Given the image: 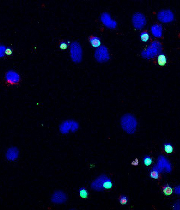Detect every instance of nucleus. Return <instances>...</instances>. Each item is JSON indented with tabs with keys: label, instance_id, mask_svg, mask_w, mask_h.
I'll list each match as a JSON object with an SVG mask.
<instances>
[{
	"label": "nucleus",
	"instance_id": "bb28decb",
	"mask_svg": "<svg viewBox=\"0 0 180 210\" xmlns=\"http://www.w3.org/2000/svg\"><path fill=\"white\" fill-rule=\"evenodd\" d=\"M132 164L133 165H135V166H136L138 164V160H137V159L135 160V161H134V162H132Z\"/></svg>",
	"mask_w": 180,
	"mask_h": 210
},
{
	"label": "nucleus",
	"instance_id": "2eb2a0df",
	"mask_svg": "<svg viewBox=\"0 0 180 210\" xmlns=\"http://www.w3.org/2000/svg\"><path fill=\"white\" fill-rule=\"evenodd\" d=\"M173 192V189L169 185L165 186L163 188V193L166 195H170Z\"/></svg>",
	"mask_w": 180,
	"mask_h": 210
},
{
	"label": "nucleus",
	"instance_id": "f3484780",
	"mask_svg": "<svg viewBox=\"0 0 180 210\" xmlns=\"http://www.w3.org/2000/svg\"><path fill=\"white\" fill-rule=\"evenodd\" d=\"M79 194L80 196L83 198H88V192L86 189L84 188H81L79 190Z\"/></svg>",
	"mask_w": 180,
	"mask_h": 210
},
{
	"label": "nucleus",
	"instance_id": "9b49d317",
	"mask_svg": "<svg viewBox=\"0 0 180 210\" xmlns=\"http://www.w3.org/2000/svg\"><path fill=\"white\" fill-rule=\"evenodd\" d=\"M19 155V151L16 147H11L7 150L6 157L7 160L14 161L16 160Z\"/></svg>",
	"mask_w": 180,
	"mask_h": 210
},
{
	"label": "nucleus",
	"instance_id": "6e6552de",
	"mask_svg": "<svg viewBox=\"0 0 180 210\" xmlns=\"http://www.w3.org/2000/svg\"><path fill=\"white\" fill-rule=\"evenodd\" d=\"M157 18L162 23H169L174 19V15L170 10H162L158 13Z\"/></svg>",
	"mask_w": 180,
	"mask_h": 210
},
{
	"label": "nucleus",
	"instance_id": "f257e3e1",
	"mask_svg": "<svg viewBox=\"0 0 180 210\" xmlns=\"http://www.w3.org/2000/svg\"><path fill=\"white\" fill-rule=\"evenodd\" d=\"M161 51V44L158 41H154L141 52L142 58L150 59L155 57Z\"/></svg>",
	"mask_w": 180,
	"mask_h": 210
},
{
	"label": "nucleus",
	"instance_id": "423d86ee",
	"mask_svg": "<svg viewBox=\"0 0 180 210\" xmlns=\"http://www.w3.org/2000/svg\"><path fill=\"white\" fill-rule=\"evenodd\" d=\"M78 123L75 121H66L60 124V131L62 133H67L69 130L74 132L78 129Z\"/></svg>",
	"mask_w": 180,
	"mask_h": 210
},
{
	"label": "nucleus",
	"instance_id": "ddd939ff",
	"mask_svg": "<svg viewBox=\"0 0 180 210\" xmlns=\"http://www.w3.org/2000/svg\"><path fill=\"white\" fill-rule=\"evenodd\" d=\"M89 42L94 48H99L101 45L100 39L96 37H92L89 39Z\"/></svg>",
	"mask_w": 180,
	"mask_h": 210
},
{
	"label": "nucleus",
	"instance_id": "1a4fd4ad",
	"mask_svg": "<svg viewBox=\"0 0 180 210\" xmlns=\"http://www.w3.org/2000/svg\"><path fill=\"white\" fill-rule=\"evenodd\" d=\"M51 200L53 203L61 204L64 203L67 200V196L64 192L62 191H55L52 196Z\"/></svg>",
	"mask_w": 180,
	"mask_h": 210
},
{
	"label": "nucleus",
	"instance_id": "dca6fc26",
	"mask_svg": "<svg viewBox=\"0 0 180 210\" xmlns=\"http://www.w3.org/2000/svg\"><path fill=\"white\" fill-rule=\"evenodd\" d=\"M140 38L141 39L142 41H143L144 42H147L149 41V39H150L149 34L147 32H142L140 35Z\"/></svg>",
	"mask_w": 180,
	"mask_h": 210
},
{
	"label": "nucleus",
	"instance_id": "9d476101",
	"mask_svg": "<svg viewBox=\"0 0 180 210\" xmlns=\"http://www.w3.org/2000/svg\"><path fill=\"white\" fill-rule=\"evenodd\" d=\"M5 78L7 82L10 84H16L20 80V77L18 74L13 70H9L6 72Z\"/></svg>",
	"mask_w": 180,
	"mask_h": 210
},
{
	"label": "nucleus",
	"instance_id": "7ed1b4c3",
	"mask_svg": "<svg viewBox=\"0 0 180 210\" xmlns=\"http://www.w3.org/2000/svg\"><path fill=\"white\" fill-rule=\"evenodd\" d=\"M70 57L73 62L79 63L82 61L83 50L80 44L77 42H73L70 45Z\"/></svg>",
	"mask_w": 180,
	"mask_h": 210
},
{
	"label": "nucleus",
	"instance_id": "b1692460",
	"mask_svg": "<svg viewBox=\"0 0 180 210\" xmlns=\"http://www.w3.org/2000/svg\"><path fill=\"white\" fill-rule=\"evenodd\" d=\"M59 47H60V49H66L68 47V44L65 42H62L60 43V45H59Z\"/></svg>",
	"mask_w": 180,
	"mask_h": 210
},
{
	"label": "nucleus",
	"instance_id": "20e7f679",
	"mask_svg": "<svg viewBox=\"0 0 180 210\" xmlns=\"http://www.w3.org/2000/svg\"><path fill=\"white\" fill-rule=\"evenodd\" d=\"M94 57L96 60L100 62H106L110 59V55L108 48L105 46H100L96 49Z\"/></svg>",
	"mask_w": 180,
	"mask_h": 210
},
{
	"label": "nucleus",
	"instance_id": "4be33fe9",
	"mask_svg": "<svg viewBox=\"0 0 180 210\" xmlns=\"http://www.w3.org/2000/svg\"><path fill=\"white\" fill-rule=\"evenodd\" d=\"M119 201H120V203L122 205H125L126 204L127 202V198L125 196H124V195H122L119 198Z\"/></svg>",
	"mask_w": 180,
	"mask_h": 210
},
{
	"label": "nucleus",
	"instance_id": "0eeeda50",
	"mask_svg": "<svg viewBox=\"0 0 180 210\" xmlns=\"http://www.w3.org/2000/svg\"><path fill=\"white\" fill-rule=\"evenodd\" d=\"M100 19L104 25L108 28L115 29L117 27L116 22L111 19V15L107 12H104L101 14Z\"/></svg>",
	"mask_w": 180,
	"mask_h": 210
},
{
	"label": "nucleus",
	"instance_id": "f8f14e48",
	"mask_svg": "<svg viewBox=\"0 0 180 210\" xmlns=\"http://www.w3.org/2000/svg\"><path fill=\"white\" fill-rule=\"evenodd\" d=\"M151 33L156 38L161 37L162 34V27L161 25L158 24H155L151 27Z\"/></svg>",
	"mask_w": 180,
	"mask_h": 210
},
{
	"label": "nucleus",
	"instance_id": "aec40b11",
	"mask_svg": "<svg viewBox=\"0 0 180 210\" xmlns=\"http://www.w3.org/2000/svg\"><path fill=\"white\" fill-rule=\"evenodd\" d=\"M150 177L154 179H158V177H159L158 172L156 170L151 171L150 172Z\"/></svg>",
	"mask_w": 180,
	"mask_h": 210
},
{
	"label": "nucleus",
	"instance_id": "5701e85b",
	"mask_svg": "<svg viewBox=\"0 0 180 210\" xmlns=\"http://www.w3.org/2000/svg\"><path fill=\"white\" fill-rule=\"evenodd\" d=\"M0 50H1V52H0L1 57H3L4 56V55H5V53H6V48L5 47V46H1Z\"/></svg>",
	"mask_w": 180,
	"mask_h": 210
},
{
	"label": "nucleus",
	"instance_id": "412c9836",
	"mask_svg": "<svg viewBox=\"0 0 180 210\" xmlns=\"http://www.w3.org/2000/svg\"><path fill=\"white\" fill-rule=\"evenodd\" d=\"M144 164L147 166H149L152 163V159L150 157H146L144 158Z\"/></svg>",
	"mask_w": 180,
	"mask_h": 210
},
{
	"label": "nucleus",
	"instance_id": "393cba45",
	"mask_svg": "<svg viewBox=\"0 0 180 210\" xmlns=\"http://www.w3.org/2000/svg\"><path fill=\"white\" fill-rule=\"evenodd\" d=\"M12 51L10 48H7L6 50V54L7 55H11L12 54Z\"/></svg>",
	"mask_w": 180,
	"mask_h": 210
},
{
	"label": "nucleus",
	"instance_id": "a878e982",
	"mask_svg": "<svg viewBox=\"0 0 180 210\" xmlns=\"http://www.w3.org/2000/svg\"><path fill=\"white\" fill-rule=\"evenodd\" d=\"M175 192L178 195H180V186H178L176 188Z\"/></svg>",
	"mask_w": 180,
	"mask_h": 210
},
{
	"label": "nucleus",
	"instance_id": "4468645a",
	"mask_svg": "<svg viewBox=\"0 0 180 210\" xmlns=\"http://www.w3.org/2000/svg\"><path fill=\"white\" fill-rule=\"evenodd\" d=\"M157 61H158V64L161 66H164L166 63L167 62V59H166V57L165 55L164 54H160L158 56V59H157Z\"/></svg>",
	"mask_w": 180,
	"mask_h": 210
},
{
	"label": "nucleus",
	"instance_id": "39448f33",
	"mask_svg": "<svg viewBox=\"0 0 180 210\" xmlns=\"http://www.w3.org/2000/svg\"><path fill=\"white\" fill-rule=\"evenodd\" d=\"M132 22L135 28L141 29L143 28L146 25L147 19L144 14L139 12H137L132 16Z\"/></svg>",
	"mask_w": 180,
	"mask_h": 210
},
{
	"label": "nucleus",
	"instance_id": "6ab92c4d",
	"mask_svg": "<svg viewBox=\"0 0 180 210\" xmlns=\"http://www.w3.org/2000/svg\"><path fill=\"white\" fill-rule=\"evenodd\" d=\"M164 149L165 151L167 153L170 154L173 151V148L172 146H171L170 144H166L164 146Z\"/></svg>",
	"mask_w": 180,
	"mask_h": 210
},
{
	"label": "nucleus",
	"instance_id": "a211bd4d",
	"mask_svg": "<svg viewBox=\"0 0 180 210\" xmlns=\"http://www.w3.org/2000/svg\"><path fill=\"white\" fill-rule=\"evenodd\" d=\"M112 186H113V184L110 180H106L104 182L103 185V188L106 189H111L112 188Z\"/></svg>",
	"mask_w": 180,
	"mask_h": 210
},
{
	"label": "nucleus",
	"instance_id": "f03ea898",
	"mask_svg": "<svg viewBox=\"0 0 180 210\" xmlns=\"http://www.w3.org/2000/svg\"><path fill=\"white\" fill-rule=\"evenodd\" d=\"M121 124L123 129L129 133H132L136 129L137 122L132 115H125L121 118Z\"/></svg>",
	"mask_w": 180,
	"mask_h": 210
}]
</instances>
